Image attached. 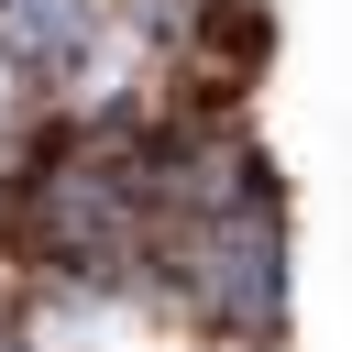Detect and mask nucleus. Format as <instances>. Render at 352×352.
<instances>
[{"instance_id":"1","label":"nucleus","mask_w":352,"mask_h":352,"mask_svg":"<svg viewBox=\"0 0 352 352\" xmlns=\"http://www.w3.org/2000/svg\"><path fill=\"white\" fill-rule=\"evenodd\" d=\"M143 275H154L198 330L264 352V341L286 330V209H275V176H242L220 209H176V220H154Z\"/></svg>"},{"instance_id":"2","label":"nucleus","mask_w":352,"mask_h":352,"mask_svg":"<svg viewBox=\"0 0 352 352\" xmlns=\"http://www.w3.org/2000/svg\"><path fill=\"white\" fill-rule=\"evenodd\" d=\"M99 22H110V0H0V55H11V77H77Z\"/></svg>"},{"instance_id":"3","label":"nucleus","mask_w":352,"mask_h":352,"mask_svg":"<svg viewBox=\"0 0 352 352\" xmlns=\"http://www.w3.org/2000/svg\"><path fill=\"white\" fill-rule=\"evenodd\" d=\"M22 132V77H11V55H0V143Z\"/></svg>"},{"instance_id":"4","label":"nucleus","mask_w":352,"mask_h":352,"mask_svg":"<svg viewBox=\"0 0 352 352\" xmlns=\"http://www.w3.org/2000/svg\"><path fill=\"white\" fill-rule=\"evenodd\" d=\"M0 352H44V341H33V330H22L11 308H0Z\"/></svg>"}]
</instances>
